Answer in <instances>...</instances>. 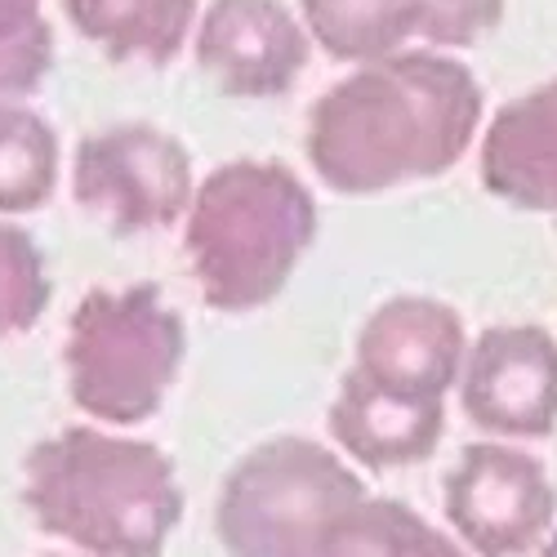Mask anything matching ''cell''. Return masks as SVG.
Segmentation results:
<instances>
[{
    "instance_id": "4",
    "label": "cell",
    "mask_w": 557,
    "mask_h": 557,
    "mask_svg": "<svg viewBox=\"0 0 557 557\" xmlns=\"http://www.w3.org/2000/svg\"><path fill=\"white\" fill-rule=\"evenodd\" d=\"M188 331L174 304L152 282L95 286L67 317L63 375L67 397L99 429H138L165 406Z\"/></svg>"
},
{
    "instance_id": "11",
    "label": "cell",
    "mask_w": 557,
    "mask_h": 557,
    "mask_svg": "<svg viewBox=\"0 0 557 557\" xmlns=\"http://www.w3.org/2000/svg\"><path fill=\"white\" fill-rule=\"evenodd\" d=\"M478 178L495 201L557 219V76L508 99L486 121Z\"/></svg>"
},
{
    "instance_id": "8",
    "label": "cell",
    "mask_w": 557,
    "mask_h": 557,
    "mask_svg": "<svg viewBox=\"0 0 557 557\" xmlns=\"http://www.w3.org/2000/svg\"><path fill=\"white\" fill-rule=\"evenodd\" d=\"M469 424L495 442H540L557 433V335L540 321H495L469 344L459 375Z\"/></svg>"
},
{
    "instance_id": "12",
    "label": "cell",
    "mask_w": 557,
    "mask_h": 557,
    "mask_svg": "<svg viewBox=\"0 0 557 557\" xmlns=\"http://www.w3.org/2000/svg\"><path fill=\"white\" fill-rule=\"evenodd\" d=\"M331 446L366 473L414 469L437 455L446 433V401H406L361 384L352 370L326 410Z\"/></svg>"
},
{
    "instance_id": "21",
    "label": "cell",
    "mask_w": 557,
    "mask_h": 557,
    "mask_svg": "<svg viewBox=\"0 0 557 557\" xmlns=\"http://www.w3.org/2000/svg\"><path fill=\"white\" fill-rule=\"evenodd\" d=\"M45 557H81V553H45Z\"/></svg>"
},
{
    "instance_id": "5",
    "label": "cell",
    "mask_w": 557,
    "mask_h": 557,
    "mask_svg": "<svg viewBox=\"0 0 557 557\" xmlns=\"http://www.w3.org/2000/svg\"><path fill=\"white\" fill-rule=\"evenodd\" d=\"M366 495L361 473L335 446L276 433L223 473L214 540L223 557H317L331 522Z\"/></svg>"
},
{
    "instance_id": "19",
    "label": "cell",
    "mask_w": 557,
    "mask_h": 557,
    "mask_svg": "<svg viewBox=\"0 0 557 557\" xmlns=\"http://www.w3.org/2000/svg\"><path fill=\"white\" fill-rule=\"evenodd\" d=\"M504 10L508 0H424L420 40L424 50H437V54L469 50V45L486 40L504 23Z\"/></svg>"
},
{
    "instance_id": "1",
    "label": "cell",
    "mask_w": 557,
    "mask_h": 557,
    "mask_svg": "<svg viewBox=\"0 0 557 557\" xmlns=\"http://www.w3.org/2000/svg\"><path fill=\"white\" fill-rule=\"evenodd\" d=\"M486 129L473 67L437 50H401L352 67L308 108L304 152L335 197H384L450 174Z\"/></svg>"
},
{
    "instance_id": "7",
    "label": "cell",
    "mask_w": 557,
    "mask_h": 557,
    "mask_svg": "<svg viewBox=\"0 0 557 557\" xmlns=\"http://www.w3.org/2000/svg\"><path fill=\"white\" fill-rule=\"evenodd\" d=\"M442 513L473 557H535L553 535L557 486L544 459L513 442H469L442 478Z\"/></svg>"
},
{
    "instance_id": "15",
    "label": "cell",
    "mask_w": 557,
    "mask_h": 557,
    "mask_svg": "<svg viewBox=\"0 0 557 557\" xmlns=\"http://www.w3.org/2000/svg\"><path fill=\"white\" fill-rule=\"evenodd\" d=\"M317 557H473L455 535L437 531L420 508L393 495H366L321 535Z\"/></svg>"
},
{
    "instance_id": "13",
    "label": "cell",
    "mask_w": 557,
    "mask_h": 557,
    "mask_svg": "<svg viewBox=\"0 0 557 557\" xmlns=\"http://www.w3.org/2000/svg\"><path fill=\"white\" fill-rule=\"evenodd\" d=\"M67 23L112 63L170 67L193 45L201 0H59Z\"/></svg>"
},
{
    "instance_id": "14",
    "label": "cell",
    "mask_w": 557,
    "mask_h": 557,
    "mask_svg": "<svg viewBox=\"0 0 557 557\" xmlns=\"http://www.w3.org/2000/svg\"><path fill=\"white\" fill-rule=\"evenodd\" d=\"M299 18L335 63L366 67L420 40L424 0H299Z\"/></svg>"
},
{
    "instance_id": "10",
    "label": "cell",
    "mask_w": 557,
    "mask_h": 557,
    "mask_svg": "<svg viewBox=\"0 0 557 557\" xmlns=\"http://www.w3.org/2000/svg\"><path fill=\"white\" fill-rule=\"evenodd\" d=\"M193 59L227 99H282L312 63V36L286 0H210Z\"/></svg>"
},
{
    "instance_id": "9",
    "label": "cell",
    "mask_w": 557,
    "mask_h": 557,
    "mask_svg": "<svg viewBox=\"0 0 557 557\" xmlns=\"http://www.w3.org/2000/svg\"><path fill=\"white\" fill-rule=\"evenodd\" d=\"M469 326L437 295H388L352 344V375L406 401H446L469 361Z\"/></svg>"
},
{
    "instance_id": "3",
    "label": "cell",
    "mask_w": 557,
    "mask_h": 557,
    "mask_svg": "<svg viewBox=\"0 0 557 557\" xmlns=\"http://www.w3.org/2000/svg\"><path fill=\"white\" fill-rule=\"evenodd\" d=\"M178 242L210 312H259L308 259L317 197L286 161H223L197 183Z\"/></svg>"
},
{
    "instance_id": "17",
    "label": "cell",
    "mask_w": 557,
    "mask_h": 557,
    "mask_svg": "<svg viewBox=\"0 0 557 557\" xmlns=\"http://www.w3.org/2000/svg\"><path fill=\"white\" fill-rule=\"evenodd\" d=\"M54 276L40 242L14 219H0V344L23 339L50 308Z\"/></svg>"
},
{
    "instance_id": "22",
    "label": "cell",
    "mask_w": 557,
    "mask_h": 557,
    "mask_svg": "<svg viewBox=\"0 0 557 557\" xmlns=\"http://www.w3.org/2000/svg\"><path fill=\"white\" fill-rule=\"evenodd\" d=\"M553 227H557V219H553Z\"/></svg>"
},
{
    "instance_id": "18",
    "label": "cell",
    "mask_w": 557,
    "mask_h": 557,
    "mask_svg": "<svg viewBox=\"0 0 557 557\" xmlns=\"http://www.w3.org/2000/svg\"><path fill=\"white\" fill-rule=\"evenodd\" d=\"M54 72L45 0H0V103H27Z\"/></svg>"
},
{
    "instance_id": "20",
    "label": "cell",
    "mask_w": 557,
    "mask_h": 557,
    "mask_svg": "<svg viewBox=\"0 0 557 557\" xmlns=\"http://www.w3.org/2000/svg\"><path fill=\"white\" fill-rule=\"evenodd\" d=\"M535 557H557V531H553V535H548V540L535 548Z\"/></svg>"
},
{
    "instance_id": "16",
    "label": "cell",
    "mask_w": 557,
    "mask_h": 557,
    "mask_svg": "<svg viewBox=\"0 0 557 557\" xmlns=\"http://www.w3.org/2000/svg\"><path fill=\"white\" fill-rule=\"evenodd\" d=\"M63 144L32 103H0V219H27L54 201Z\"/></svg>"
},
{
    "instance_id": "6",
    "label": "cell",
    "mask_w": 557,
    "mask_h": 557,
    "mask_svg": "<svg viewBox=\"0 0 557 557\" xmlns=\"http://www.w3.org/2000/svg\"><path fill=\"white\" fill-rule=\"evenodd\" d=\"M193 197V157L161 125L121 121L85 134L72 152V201L112 237L183 227Z\"/></svg>"
},
{
    "instance_id": "2",
    "label": "cell",
    "mask_w": 557,
    "mask_h": 557,
    "mask_svg": "<svg viewBox=\"0 0 557 557\" xmlns=\"http://www.w3.org/2000/svg\"><path fill=\"white\" fill-rule=\"evenodd\" d=\"M23 508L81 557H161L183 522V486L157 442L72 424L27 450Z\"/></svg>"
}]
</instances>
